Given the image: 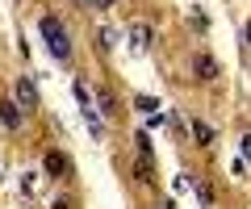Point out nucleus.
<instances>
[{"instance_id": "nucleus-6", "label": "nucleus", "mask_w": 251, "mask_h": 209, "mask_svg": "<svg viewBox=\"0 0 251 209\" xmlns=\"http://www.w3.org/2000/svg\"><path fill=\"white\" fill-rule=\"evenodd\" d=\"M46 172H50V176H67V159H63L59 151H50V155H46Z\"/></svg>"}, {"instance_id": "nucleus-1", "label": "nucleus", "mask_w": 251, "mask_h": 209, "mask_svg": "<svg viewBox=\"0 0 251 209\" xmlns=\"http://www.w3.org/2000/svg\"><path fill=\"white\" fill-rule=\"evenodd\" d=\"M42 38H46V46H50V55H54V59H72V42H67V29H63L54 17H42Z\"/></svg>"}, {"instance_id": "nucleus-5", "label": "nucleus", "mask_w": 251, "mask_h": 209, "mask_svg": "<svg viewBox=\"0 0 251 209\" xmlns=\"http://www.w3.org/2000/svg\"><path fill=\"white\" fill-rule=\"evenodd\" d=\"M193 71H197L201 80H214V75H218V63H214L209 55H193Z\"/></svg>"}, {"instance_id": "nucleus-10", "label": "nucleus", "mask_w": 251, "mask_h": 209, "mask_svg": "<svg viewBox=\"0 0 251 209\" xmlns=\"http://www.w3.org/2000/svg\"><path fill=\"white\" fill-rule=\"evenodd\" d=\"M138 109H143V113H147V117H151V113H155V109H159V105H155V100H151V96H138Z\"/></svg>"}, {"instance_id": "nucleus-4", "label": "nucleus", "mask_w": 251, "mask_h": 209, "mask_svg": "<svg viewBox=\"0 0 251 209\" xmlns=\"http://www.w3.org/2000/svg\"><path fill=\"white\" fill-rule=\"evenodd\" d=\"M130 42H134V50H147V46H151V25H147V21H134V25H130Z\"/></svg>"}, {"instance_id": "nucleus-7", "label": "nucleus", "mask_w": 251, "mask_h": 209, "mask_svg": "<svg viewBox=\"0 0 251 209\" xmlns=\"http://www.w3.org/2000/svg\"><path fill=\"white\" fill-rule=\"evenodd\" d=\"M193 134H197V138H201V142H214V130H209V126H205V121H193Z\"/></svg>"}, {"instance_id": "nucleus-3", "label": "nucleus", "mask_w": 251, "mask_h": 209, "mask_svg": "<svg viewBox=\"0 0 251 209\" xmlns=\"http://www.w3.org/2000/svg\"><path fill=\"white\" fill-rule=\"evenodd\" d=\"M0 121L9 130H21V105L17 100H0Z\"/></svg>"}, {"instance_id": "nucleus-12", "label": "nucleus", "mask_w": 251, "mask_h": 209, "mask_svg": "<svg viewBox=\"0 0 251 209\" xmlns=\"http://www.w3.org/2000/svg\"><path fill=\"white\" fill-rule=\"evenodd\" d=\"M243 159H251V134L243 138Z\"/></svg>"}, {"instance_id": "nucleus-9", "label": "nucleus", "mask_w": 251, "mask_h": 209, "mask_svg": "<svg viewBox=\"0 0 251 209\" xmlns=\"http://www.w3.org/2000/svg\"><path fill=\"white\" fill-rule=\"evenodd\" d=\"M97 105H100V113H105V117L113 113V96H109V92H97Z\"/></svg>"}, {"instance_id": "nucleus-11", "label": "nucleus", "mask_w": 251, "mask_h": 209, "mask_svg": "<svg viewBox=\"0 0 251 209\" xmlns=\"http://www.w3.org/2000/svg\"><path fill=\"white\" fill-rule=\"evenodd\" d=\"M117 0H92V9H113Z\"/></svg>"}, {"instance_id": "nucleus-2", "label": "nucleus", "mask_w": 251, "mask_h": 209, "mask_svg": "<svg viewBox=\"0 0 251 209\" xmlns=\"http://www.w3.org/2000/svg\"><path fill=\"white\" fill-rule=\"evenodd\" d=\"M13 100H17L25 113L38 109V88H34V80H25V75H21V80H17V96H13Z\"/></svg>"}, {"instance_id": "nucleus-8", "label": "nucleus", "mask_w": 251, "mask_h": 209, "mask_svg": "<svg viewBox=\"0 0 251 209\" xmlns=\"http://www.w3.org/2000/svg\"><path fill=\"white\" fill-rule=\"evenodd\" d=\"M193 188H197V197H201V205H214V192H209V184H201V180H193Z\"/></svg>"}, {"instance_id": "nucleus-13", "label": "nucleus", "mask_w": 251, "mask_h": 209, "mask_svg": "<svg viewBox=\"0 0 251 209\" xmlns=\"http://www.w3.org/2000/svg\"><path fill=\"white\" fill-rule=\"evenodd\" d=\"M159 209H176V205H172V201H163V205H159Z\"/></svg>"}]
</instances>
